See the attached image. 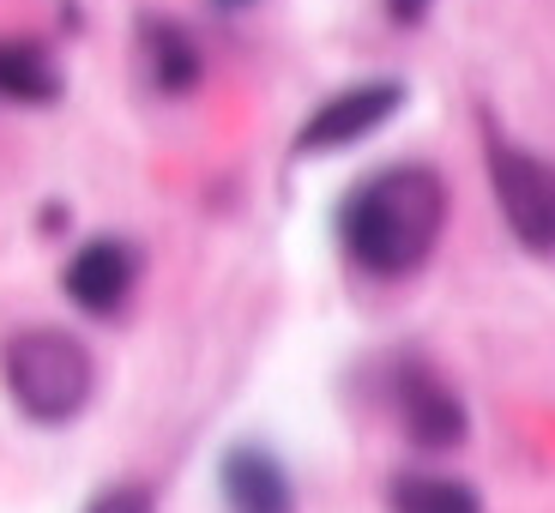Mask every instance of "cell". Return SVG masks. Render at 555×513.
<instances>
[{
    "mask_svg": "<svg viewBox=\"0 0 555 513\" xmlns=\"http://www.w3.org/2000/svg\"><path fill=\"white\" fill-rule=\"evenodd\" d=\"M392 18H399V25H411V18H423V0H392Z\"/></svg>",
    "mask_w": 555,
    "mask_h": 513,
    "instance_id": "obj_12",
    "label": "cell"
},
{
    "mask_svg": "<svg viewBox=\"0 0 555 513\" xmlns=\"http://www.w3.org/2000/svg\"><path fill=\"white\" fill-rule=\"evenodd\" d=\"M133 278H139V260L127 242H85L79 254L67 260V296L85 308V315H115V308L133 296Z\"/></svg>",
    "mask_w": 555,
    "mask_h": 513,
    "instance_id": "obj_5",
    "label": "cell"
},
{
    "mask_svg": "<svg viewBox=\"0 0 555 513\" xmlns=\"http://www.w3.org/2000/svg\"><path fill=\"white\" fill-rule=\"evenodd\" d=\"M404 103V85L392 79H369V85H350V91H338V98H326L314 115H308V127L296 133V152H338V145H357V139H369L380 121H392V110Z\"/></svg>",
    "mask_w": 555,
    "mask_h": 513,
    "instance_id": "obj_4",
    "label": "cell"
},
{
    "mask_svg": "<svg viewBox=\"0 0 555 513\" xmlns=\"http://www.w3.org/2000/svg\"><path fill=\"white\" fill-rule=\"evenodd\" d=\"M399 416H404V435H411L416 447H429V453L465 441V405H459V393L447 387V381H435L429 369H404L399 375Z\"/></svg>",
    "mask_w": 555,
    "mask_h": 513,
    "instance_id": "obj_6",
    "label": "cell"
},
{
    "mask_svg": "<svg viewBox=\"0 0 555 513\" xmlns=\"http://www.w3.org/2000/svg\"><path fill=\"white\" fill-rule=\"evenodd\" d=\"M0 98L7 103H55L61 73H55V61H49V49L0 37Z\"/></svg>",
    "mask_w": 555,
    "mask_h": 513,
    "instance_id": "obj_9",
    "label": "cell"
},
{
    "mask_svg": "<svg viewBox=\"0 0 555 513\" xmlns=\"http://www.w3.org/2000/svg\"><path fill=\"white\" fill-rule=\"evenodd\" d=\"M447 223V188L435 169L423 164H392L369 176L357 194L345 200V248L362 272L375 278H404L435 254Z\"/></svg>",
    "mask_w": 555,
    "mask_h": 513,
    "instance_id": "obj_1",
    "label": "cell"
},
{
    "mask_svg": "<svg viewBox=\"0 0 555 513\" xmlns=\"http://www.w3.org/2000/svg\"><path fill=\"white\" fill-rule=\"evenodd\" d=\"M392 513H483V501L459 477L411 472V477H392Z\"/></svg>",
    "mask_w": 555,
    "mask_h": 513,
    "instance_id": "obj_10",
    "label": "cell"
},
{
    "mask_svg": "<svg viewBox=\"0 0 555 513\" xmlns=\"http://www.w3.org/2000/svg\"><path fill=\"white\" fill-rule=\"evenodd\" d=\"M0 369H7V387H13L18 411L37 416V423H67L85 411L91 399V350L79 345L61 326H25V333L7 338L0 350Z\"/></svg>",
    "mask_w": 555,
    "mask_h": 513,
    "instance_id": "obj_2",
    "label": "cell"
},
{
    "mask_svg": "<svg viewBox=\"0 0 555 513\" xmlns=\"http://www.w3.org/2000/svg\"><path fill=\"white\" fill-rule=\"evenodd\" d=\"M218 7H248V0H218Z\"/></svg>",
    "mask_w": 555,
    "mask_h": 513,
    "instance_id": "obj_13",
    "label": "cell"
},
{
    "mask_svg": "<svg viewBox=\"0 0 555 513\" xmlns=\"http://www.w3.org/2000/svg\"><path fill=\"white\" fill-rule=\"evenodd\" d=\"M223 496L236 513H291V477L272 453L260 447H236L223 459Z\"/></svg>",
    "mask_w": 555,
    "mask_h": 513,
    "instance_id": "obj_7",
    "label": "cell"
},
{
    "mask_svg": "<svg viewBox=\"0 0 555 513\" xmlns=\"http://www.w3.org/2000/svg\"><path fill=\"white\" fill-rule=\"evenodd\" d=\"M85 513H152V496H145L139 484H115V489H103Z\"/></svg>",
    "mask_w": 555,
    "mask_h": 513,
    "instance_id": "obj_11",
    "label": "cell"
},
{
    "mask_svg": "<svg viewBox=\"0 0 555 513\" xmlns=\"http://www.w3.org/2000/svg\"><path fill=\"white\" fill-rule=\"evenodd\" d=\"M489 188L519 242L531 254H555V164L526 145L489 139Z\"/></svg>",
    "mask_w": 555,
    "mask_h": 513,
    "instance_id": "obj_3",
    "label": "cell"
},
{
    "mask_svg": "<svg viewBox=\"0 0 555 513\" xmlns=\"http://www.w3.org/2000/svg\"><path fill=\"white\" fill-rule=\"evenodd\" d=\"M139 42H145V61H152V85L181 98V91H194L206 61H199V42L176 25V18H145L139 25Z\"/></svg>",
    "mask_w": 555,
    "mask_h": 513,
    "instance_id": "obj_8",
    "label": "cell"
}]
</instances>
